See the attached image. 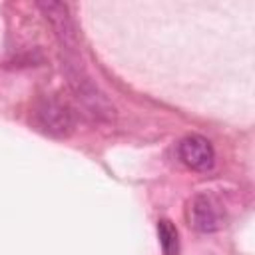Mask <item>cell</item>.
I'll list each match as a JSON object with an SVG mask.
<instances>
[{
	"label": "cell",
	"instance_id": "cell-1",
	"mask_svg": "<svg viewBox=\"0 0 255 255\" xmlns=\"http://www.w3.org/2000/svg\"><path fill=\"white\" fill-rule=\"evenodd\" d=\"M34 114H36V122L42 128V131L54 137H66L74 128V116L70 108L56 98L40 100Z\"/></svg>",
	"mask_w": 255,
	"mask_h": 255
},
{
	"label": "cell",
	"instance_id": "cell-2",
	"mask_svg": "<svg viewBox=\"0 0 255 255\" xmlns=\"http://www.w3.org/2000/svg\"><path fill=\"white\" fill-rule=\"evenodd\" d=\"M38 8L42 10V14L46 16V20L52 24L58 42L62 46V50L66 52V56L76 54L78 50V34L74 28V22L70 18L68 6H64L62 2H38Z\"/></svg>",
	"mask_w": 255,
	"mask_h": 255
},
{
	"label": "cell",
	"instance_id": "cell-3",
	"mask_svg": "<svg viewBox=\"0 0 255 255\" xmlns=\"http://www.w3.org/2000/svg\"><path fill=\"white\" fill-rule=\"evenodd\" d=\"M187 217H189V225L201 233H211V231L219 229L221 221H223L219 203L205 193H199L191 199Z\"/></svg>",
	"mask_w": 255,
	"mask_h": 255
},
{
	"label": "cell",
	"instance_id": "cell-4",
	"mask_svg": "<svg viewBox=\"0 0 255 255\" xmlns=\"http://www.w3.org/2000/svg\"><path fill=\"white\" fill-rule=\"evenodd\" d=\"M177 155L179 159L195 171H205L213 165L215 151L209 139L201 135H187L177 143Z\"/></svg>",
	"mask_w": 255,
	"mask_h": 255
},
{
	"label": "cell",
	"instance_id": "cell-5",
	"mask_svg": "<svg viewBox=\"0 0 255 255\" xmlns=\"http://www.w3.org/2000/svg\"><path fill=\"white\" fill-rule=\"evenodd\" d=\"M157 237H159V245L163 255H177L179 253V235L175 225L169 219H161L157 221Z\"/></svg>",
	"mask_w": 255,
	"mask_h": 255
}]
</instances>
